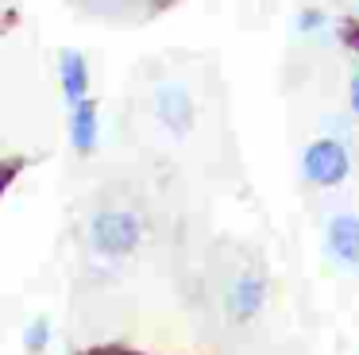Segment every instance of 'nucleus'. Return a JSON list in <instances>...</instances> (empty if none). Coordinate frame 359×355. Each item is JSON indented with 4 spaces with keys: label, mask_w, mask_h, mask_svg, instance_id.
Masks as SVG:
<instances>
[{
    "label": "nucleus",
    "mask_w": 359,
    "mask_h": 355,
    "mask_svg": "<svg viewBox=\"0 0 359 355\" xmlns=\"http://www.w3.org/2000/svg\"><path fill=\"white\" fill-rule=\"evenodd\" d=\"M89 243H93V251L104 255V259H124V255H132L135 243H140V220H135L132 213H120V208L97 213L93 220H89Z\"/></svg>",
    "instance_id": "1"
},
{
    "label": "nucleus",
    "mask_w": 359,
    "mask_h": 355,
    "mask_svg": "<svg viewBox=\"0 0 359 355\" xmlns=\"http://www.w3.org/2000/svg\"><path fill=\"white\" fill-rule=\"evenodd\" d=\"M348 170H351L348 147H344L340 139H332V135L309 143L305 154H302V174L309 178L313 185H340L344 178H348Z\"/></svg>",
    "instance_id": "2"
},
{
    "label": "nucleus",
    "mask_w": 359,
    "mask_h": 355,
    "mask_svg": "<svg viewBox=\"0 0 359 355\" xmlns=\"http://www.w3.org/2000/svg\"><path fill=\"white\" fill-rule=\"evenodd\" d=\"M155 116L174 131V135H186L194 128V97L182 85H158L155 89Z\"/></svg>",
    "instance_id": "3"
},
{
    "label": "nucleus",
    "mask_w": 359,
    "mask_h": 355,
    "mask_svg": "<svg viewBox=\"0 0 359 355\" xmlns=\"http://www.w3.org/2000/svg\"><path fill=\"white\" fill-rule=\"evenodd\" d=\"M97 139H101V112H97V100H78L70 105V143L78 154H93Z\"/></svg>",
    "instance_id": "4"
},
{
    "label": "nucleus",
    "mask_w": 359,
    "mask_h": 355,
    "mask_svg": "<svg viewBox=\"0 0 359 355\" xmlns=\"http://www.w3.org/2000/svg\"><path fill=\"white\" fill-rule=\"evenodd\" d=\"M266 301V282L259 274H240L232 282V290H228V313L236 316V321H251V316L263 309Z\"/></svg>",
    "instance_id": "5"
},
{
    "label": "nucleus",
    "mask_w": 359,
    "mask_h": 355,
    "mask_svg": "<svg viewBox=\"0 0 359 355\" xmlns=\"http://www.w3.org/2000/svg\"><path fill=\"white\" fill-rule=\"evenodd\" d=\"M58 85H62L66 105H78L89 97V66L81 51H62L58 54Z\"/></svg>",
    "instance_id": "6"
},
{
    "label": "nucleus",
    "mask_w": 359,
    "mask_h": 355,
    "mask_svg": "<svg viewBox=\"0 0 359 355\" xmlns=\"http://www.w3.org/2000/svg\"><path fill=\"white\" fill-rule=\"evenodd\" d=\"M328 251L348 267H359V216L344 213L328 220Z\"/></svg>",
    "instance_id": "7"
},
{
    "label": "nucleus",
    "mask_w": 359,
    "mask_h": 355,
    "mask_svg": "<svg viewBox=\"0 0 359 355\" xmlns=\"http://www.w3.org/2000/svg\"><path fill=\"white\" fill-rule=\"evenodd\" d=\"M47 340H50V321L47 316H35V321L27 324V332H24V351L39 355L43 347H47Z\"/></svg>",
    "instance_id": "8"
},
{
    "label": "nucleus",
    "mask_w": 359,
    "mask_h": 355,
    "mask_svg": "<svg viewBox=\"0 0 359 355\" xmlns=\"http://www.w3.org/2000/svg\"><path fill=\"white\" fill-rule=\"evenodd\" d=\"M325 12H317V8H305L302 15H297V31H320L325 27Z\"/></svg>",
    "instance_id": "9"
},
{
    "label": "nucleus",
    "mask_w": 359,
    "mask_h": 355,
    "mask_svg": "<svg viewBox=\"0 0 359 355\" xmlns=\"http://www.w3.org/2000/svg\"><path fill=\"white\" fill-rule=\"evenodd\" d=\"M348 105H351V112L359 116V69L351 74V85H348Z\"/></svg>",
    "instance_id": "10"
}]
</instances>
